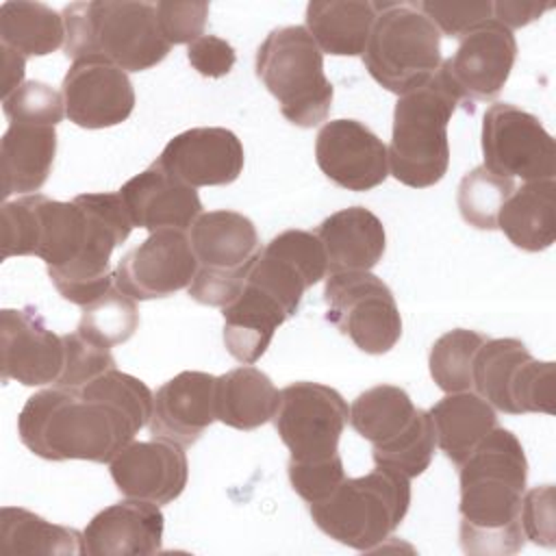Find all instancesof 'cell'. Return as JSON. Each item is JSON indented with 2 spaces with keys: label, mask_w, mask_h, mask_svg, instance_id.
Returning <instances> with one entry per match:
<instances>
[{
  "label": "cell",
  "mask_w": 556,
  "mask_h": 556,
  "mask_svg": "<svg viewBox=\"0 0 556 556\" xmlns=\"http://www.w3.org/2000/svg\"><path fill=\"white\" fill-rule=\"evenodd\" d=\"M152 406L148 384L115 367L83 387L33 393L17 415V437L43 460L111 463L150 424Z\"/></svg>",
  "instance_id": "6da1fadb"
},
{
  "label": "cell",
  "mask_w": 556,
  "mask_h": 556,
  "mask_svg": "<svg viewBox=\"0 0 556 556\" xmlns=\"http://www.w3.org/2000/svg\"><path fill=\"white\" fill-rule=\"evenodd\" d=\"M39 239L35 256L63 300L85 306L115 285L111 254L130 232L132 222L119 193H80L72 202L35 193Z\"/></svg>",
  "instance_id": "7a4b0ae2"
},
{
  "label": "cell",
  "mask_w": 556,
  "mask_h": 556,
  "mask_svg": "<svg viewBox=\"0 0 556 556\" xmlns=\"http://www.w3.org/2000/svg\"><path fill=\"white\" fill-rule=\"evenodd\" d=\"M526 482L528 460L521 441L495 426L458 465V539L465 554L508 556L523 547L519 510Z\"/></svg>",
  "instance_id": "3957f363"
},
{
  "label": "cell",
  "mask_w": 556,
  "mask_h": 556,
  "mask_svg": "<svg viewBox=\"0 0 556 556\" xmlns=\"http://www.w3.org/2000/svg\"><path fill=\"white\" fill-rule=\"evenodd\" d=\"M67 59L102 56L124 72H143L169 54L152 2H72L63 9Z\"/></svg>",
  "instance_id": "277c9868"
},
{
  "label": "cell",
  "mask_w": 556,
  "mask_h": 556,
  "mask_svg": "<svg viewBox=\"0 0 556 556\" xmlns=\"http://www.w3.org/2000/svg\"><path fill=\"white\" fill-rule=\"evenodd\" d=\"M458 100L437 70L421 87L397 98L393 109V130L389 154V174L413 189H428L447 174L450 141L447 122Z\"/></svg>",
  "instance_id": "5b68a950"
},
{
  "label": "cell",
  "mask_w": 556,
  "mask_h": 556,
  "mask_svg": "<svg viewBox=\"0 0 556 556\" xmlns=\"http://www.w3.org/2000/svg\"><path fill=\"white\" fill-rule=\"evenodd\" d=\"M410 506V478L376 467L345 478L324 502L308 504L315 526L341 545L371 552L391 539Z\"/></svg>",
  "instance_id": "8992f818"
},
{
  "label": "cell",
  "mask_w": 556,
  "mask_h": 556,
  "mask_svg": "<svg viewBox=\"0 0 556 556\" xmlns=\"http://www.w3.org/2000/svg\"><path fill=\"white\" fill-rule=\"evenodd\" d=\"M254 67L287 122L300 128L326 122L334 89L324 74V52L304 26L274 28L258 46Z\"/></svg>",
  "instance_id": "52a82bcc"
},
{
  "label": "cell",
  "mask_w": 556,
  "mask_h": 556,
  "mask_svg": "<svg viewBox=\"0 0 556 556\" xmlns=\"http://www.w3.org/2000/svg\"><path fill=\"white\" fill-rule=\"evenodd\" d=\"M376 22L363 52L369 76L404 96L426 85L443 63L441 33L417 2H374Z\"/></svg>",
  "instance_id": "ba28073f"
},
{
  "label": "cell",
  "mask_w": 556,
  "mask_h": 556,
  "mask_svg": "<svg viewBox=\"0 0 556 556\" xmlns=\"http://www.w3.org/2000/svg\"><path fill=\"white\" fill-rule=\"evenodd\" d=\"M198 271L187 287L189 298L204 306H228L243 289L261 252L256 226L237 211L202 213L189 232Z\"/></svg>",
  "instance_id": "9c48e42d"
},
{
  "label": "cell",
  "mask_w": 556,
  "mask_h": 556,
  "mask_svg": "<svg viewBox=\"0 0 556 556\" xmlns=\"http://www.w3.org/2000/svg\"><path fill=\"white\" fill-rule=\"evenodd\" d=\"M326 319L365 354L395 348L402 317L387 282L371 271H332L326 278Z\"/></svg>",
  "instance_id": "30bf717a"
},
{
  "label": "cell",
  "mask_w": 556,
  "mask_h": 556,
  "mask_svg": "<svg viewBox=\"0 0 556 556\" xmlns=\"http://www.w3.org/2000/svg\"><path fill=\"white\" fill-rule=\"evenodd\" d=\"M350 408L343 395L321 382H291L280 389L274 426L289 450V463H321L339 456Z\"/></svg>",
  "instance_id": "8fae6325"
},
{
  "label": "cell",
  "mask_w": 556,
  "mask_h": 556,
  "mask_svg": "<svg viewBox=\"0 0 556 556\" xmlns=\"http://www.w3.org/2000/svg\"><path fill=\"white\" fill-rule=\"evenodd\" d=\"M484 167L502 178L552 180L556 146L541 119L510 102H495L482 117Z\"/></svg>",
  "instance_id": "7c38bea8"
},
{
  "label": "cell",
  "mask_w": 556,
  "mask_h": 556,
  "mask_svg": "<svg viewBox=\"0 0 556 556\" xmlns=\"http://www.w3.org/2000/svg\"><path fill=\"white\" fill-rule=\"evenodd\" d=\"M517 59V39L497 20H486L460 37L454 56L439 67L458 104L473 111V102H491L506 85Z\"/></svg>",
  "instance_id": "4fadbf2b"
},
{
  "label": "cell",
  "mask_w": 556,
  "mask_h": 556,
  "mask_svg": "<svg viewBox=\"0 0 556 556\" xmlns=\"http://www.w3.org/2000/svg\"><path fill=\"white\" fill-rule=\"evenodd\" d=\"M198 258L185 230L161 228L128 250L115 267V287L132 300H154L187 289Z\"/></svg>",
  "instance_id": "5bb4252c"
},
{
  "label": "cell",
  "mask_w": 556,
  "mask_h": 556,
  "mask_svg": "<svg viewBox=\"0 0 556 556\" xmlns=\"http://www.w3.org/2000/svg\"><path fill=\"white\" fill-rule=\"evenodd\" d=\"M63 365V334L52 332L35 306L0 311L2 380H15L24 387L56 384Z\"/></svg>",
  "instance_id": "9a60e30c"
},
{
  "label": "cell",
  "mask_w": 556,
  "mask_h": 556,
  "mask_svg": "<svg viewBox=\"0 0 556 556\" xmlns=\"http://www.w3.org/2000/svg\"><path fill=\"white\" fill-rule=\"evenodd\" d=\"M61 93L70 122L87 130L117 126L135 109L128 72L102 56L76 59L63 78Z\"/></svg>",
  "instance_id": "2e32d148"
},
{
  "label": "cell",
  "mask_w": 556,
  "mask_h": 556,
  "mask_svg": "<svg viewBox=\"0 0 556 556\" xmlns=\"http://www.w3.org/2000/svg\"><path fill=\"white\" fill-rule=\"evenodd\" d=\"M315 161L321 174L348 191H369L389 176L382 139L358 119H330L315 137Z\"/></svg>",
  "instance_id": "e0dca14e"
},
{
  "label": "cell",
  "mask_w": 556,
  "mask_h": 556,
  "mask_svg": "<svg viewBox=\"0 0 556 556\" xmlns=\"http://www.w3.org/2000/svg\"><path fill=\"white\" fill-rule=\"evenodd\" d=\"M328 271L324 245L315 232L285 230L261 248L245 280L271 293L291 317L298 313L302 295Z\"/></svg>",
  "instance_id": "ac0fdd59"
},
{
  "label": "cell",
  "mask_w": 556,
  "mask_h": 556,
  "mask_svg": "<svg viewBox=\"0 0 556 556\" xmlns=\"http://www.w3.org/2000/svg\"><path fill=\"white\" fill-rule=\"evenodd\" d=\"M109 471L124 497L159 506L180 497L189 480L185 447L163 439L130 441L109 463Z\"/></svg>",
  "instance_id": "d6986e66"
},
{
  "label": "cell",
  "mask_w": 556,
  "mask_h": 556,
  "mask_svg": "<svg viewBox=\"0 0 556 556\" xmlns=\"http://www.w3.org/2000/svg\"><path fill=\"white\" fill-rule=\"evenodd\" d=\"M243 143L222 126H200L167 141L156 163L191 187L230 185L243 172Z\"/></svg>",
  "instance_id": "ffe728a7"
},
{
  "label": "cell",
  "mask_w": 556,
  "mask_h": 556,
  "mask_svg": "<svg viewBox=\"0 0 556 556\" xmlns=\"http://www.w3.org/2000/svg\"><path fill=\"white\" fill-rule=\"evenodd\" d=\"M215 384L217 376L206 371H180L163 382L154 393L148 424L152 439L172 441L180 447L193 445L217 421Z\"/></svg>",
  "instance_id": "44dd1931"
},
{
  "label": "cell",
  "mask_w": 556,
  "mask_h": 556,
  "mask_svg": "<svg viewBox=\"0 0 556 556\" xmlns=\"http://www.w3.org/2000/svg\"><path fill=\"white\" fill-rule=\"evenodd\" d=\"M135 228L187 230L202 215L195 187L182 182L156 161L126 180L117 191Z\"/></svg>",
  "instance_id": "7402d4cb"
},
{
  "label": "cell",
  "mask_w": 556,
  "mask_h": 556,
  "mask_svg": "<svg viewBox=\"0 0 556 556\" xmlns=\"http://www.w3.org/2000/svg\"><path fill=\"white\" fill-rule=\"evenodd\" d=\"M165 517L161 506L146 500L111 504L91 517L83 530L87 556H150L161 552Z\"/></svg>",
  "instance_id": "603a6c76"
},
{
  "label": "cell",
  "mask_w": 556,
  "mask_h": 556,
  "mask_svg": "<svg viewBox=\"0 0 556 556\" xmlns=\"http://www.w3.org/2000/svg\"><path fill=\"white\" fill-rule=\"evenodd\" d=\"M328 271H369L387 250V232L378 215L365 206H348L328 215L315 230Z\"/></svg>",
  "instance_id": "cb8c5ba5"
},
{
  "label": "cell",
  "mask_w": 556,
  "mask_h": 556,
  "mask_svg": "<svg viewBox=\"0 0 556 556\" xmlns=\"http://www.w3.org/2000/svg\"><path fill=\"white\" fill-rule=\"evenodd\" d=\"M224 345L232 358L254 365L291 313L265 289L245 280L241 293L222 308Z\"/></svg>",
  "instance_id": "d4e9b609"
},
{
  "label": "cell",
  "mask_w": 556,
  "mask_h": 556,
  "mask_svg": "<svg viewBox=\"0 0 556 556\" xmlns=\"http://www.w3.org/2000/svg\"><path fill=\"white\" fill-rule=\"evenodd\" d=\"M56 156V126L9 124L0 141L2 198L11 193H37Z\"/></svg>",
  "instance_id": "484cf974"
},
{
  "label": "cell",
  "mask_w": 556,
  "mask_h": 556,
  "mask_svg": "<svg viewBox=\"0 0 556 556\" xmlns=\"http://www.w3.org/2000/svg\"><path fill=\"white\" fill-rule=\"evenodd\" d=\"M497 228L523 252H543L556 239V182L532 180L515 189L497 215Z\"/></svg>",
  "instance_id": "4316f807"
},
{
  "label": "cell",
  "mask_w": 556,
  "mask_h": 556,
  "mask_svg": "<svg viewBox=\"0 0 556 556\" xmlns=\"http://www.w3.org/2000/svg\"><path fill=\"white\" fill-rule=\"evenodd\" d=\"M306 30L321 52L358 56L369 41L376 9L363 0H313L306 4Z\"/></svg>",
  "instance_id": "83f0119b"
},
{
  "label": "cell",
  "mask_w": 556,
  "mask_h": 556,
  "mask_svg": "<svg viewBox=\"0 0 556 556\" xmlns=\"http://www.w3.org/2000/svg\"><path fill=\"white\" fill-rule=\"evenodd\" d=\"M280 391L271 378L252 367L243 365L217 376L215 384V413L217 421L237 428L254 430L274 419L278 408Z\"/></svg>",
  "instance_id": "f1b7e54d"
},
{
  "label": "cell",
  "mask_w": 556,
  "mask_h": 556,
  "mask_svg": "<svg viewBox=\"0 0 556 556\" xmlns=\"http://www.w3.org/2000/svg\"><path fill=\"white\" fill-rule=\"evenodd\" d=\"M437 447L458 467L497 426L495 408L473 391L447 393L430 410Z\"/></svg>",
  "instance_id": "f546056e"
},
{
  "label": "cell",
  "mask_w": 556,
  "mask_h": 556,
  "mask_svg": "<svg viewBox=\"0 0 556 556\" xmlns=\"http://www.w3.org/2000/svg\"><path fill=\"white\" fill-rule=\"evenodd\" d=\"M0 552L2 554H43L80 556L83 532L52 523L26 508H0Z\"/></svg>",
  "instance_id": "4dcf8cb0"
},
{
  "label": "cell",
  "mask_w": 556,
  "mask_h": 556,
  "mask_svg": "<svg viewBox=\"0 0 556 556\" xmlns=\"http://www.w3.org/2000/svg\"><path fill=\"white\" fill-rule=\"evenodd\" d=\"M0 41L22 56H46L65 43L63 15L43 2H2Z\"/></svg>",
  "instance_id": "1f68e13d"
},
{
  "label": "cell",
  "mask_w": 556,
  "mask_h": 556,
  "mask_svg": "<svg viewBox=\"0 0 556 556\" xmlns=\"http://www.w3.org/2000/svg\"><path fill=\"white\" fill-rule=\"evenodd\" d=\"M532 358L526 343L513 337L486 339L473 358L471 387L493 408L513 415L510 389L521 365Z\"/></svg>",
  "instance_id": "d6a6232c"
},
{
  "label": "cell",
  "mask_w": 556,
  "mask_h": 556,
  "mask_svg": "<svg viewBox=\"0 0 556 556\" xmlns=\"http://www.w3.org/2000/svg\"><path fill=\"white\" fill-rule=\"evenodd\" d=\"M410 395L395 384H376L363 391L350 406L348 421L356 434L380 445L400 434L415 415Z\"/></svg>",
  "instance_id": "836d02e7"
},
{
  "label": "cell",
  "mask_w": 556,
  "mask_h": 556,
  "mask_svg": "<svg viewBox=\"0 0 556 556\" xmlns=\"http://www.w3.org/2000/svg\"><path fill=\"white\" fill-rule=\"evenodd\" d=\"M437 434L430 413L417 408L410 424L393 439L371 445V458L376 467H387L404 473L406 478L421 476L434 456Z\"/></svg>",
  "instance_id": "e575fe53"
},
{
  "label": "cell",
  "mask_w": 556,
  "mask_h": 556,
  "mask_svg": "<svg viewBox=\"0 0 556 556\" xmlns=\"http://www.w3.org/2000/svg\"><path fill=\"white\" fill-rule=\"evenodd\" d=\"M80 308L83 313L76 330L109 350L126 343L139 328V311L135 300L115 285Z\"/></svg>",
  "instance_id": "d590c367"
},
{
  "label": "cell",
  "mask_w": 556,
  "mask_h": 556,
  "mask_svg": "<svg viewBox=\"0 0 556 556\" xmlns=\"http://www.w3.org/2000/svg\"><path fill=\"white\" fill-rule=\"evenodd\" d=\"M484 341L486 337L476 330L454 328L432 343L428 367L441 391L458 393L471 389L473 358Z\"/></svg>",
  "instance_id": "8d00e7d4"
},
{
  "label": "cell",
  "mask_w": 556,
  "mask_h": 556,
  "mask_svg": "<svg viewBox=\"0 0 556 556\" xmlns=\"http://www.w3.org/2000/svg\"><path fill=\"white\" fill-rule=\"evenodd\" d=\"M515 191L513 178H502L484 165L469 169L458 185L456 204L460 217L478 230H495L497 215L508 195Z\"/></svg>",
  "instance_id": "74e56055"
},
{
  "label": "cell",
  "mask_w": 556,
  "mask_h": 556,
  "mask_svg": "<svg viewBox=\"0 0 556 556\" xmlns=\"http://www.w3.org/2000/svg\"><path fill=\"white\" fill-rule=\"evenodd\" d=\"M2 113L9 124L56 126L65 115L63 93L41 80H26L2 98Z\"/></svg>",
  "instance_id": "f35d334b"
},
{
  "label": "cell",
  "mask_w": 556,
  "mask_h": 556,
  "mask_svg": "<svg viewBox=\"0 0 556 556\" xmlns=\"http://www.w3.org/2000/svg\"><path fill=\"white\" fill-rule=\"evenodd\" d=\"M554 384H556V367L552 361L528 358L510 389L513 415L523 413H545L554 415Z\"/></svg>",
  "instance_id": "ab89813d"
},
{
  "label": "cell",
  "mask_w": 556,
  "mask_h": 556,
  "mask_svg": "<svg viewBox=\"0 0 556 556\" xmlns=\"http://www.w3.org/2000/svg\"><path fill=\"white\" fill-rule=\"evenodd\" d=\"M65 365L56 387H83L93 378L115 369V358L109 348L98 345L78 330L63 334Z\"/></svg>",
  "instance_id": "60d3db41"
},
{
  "label": "cell",
  "mask_w": 556,
  "mask_h": 556,
  "mask_svg": "<svg viewBox=\"0 0 556 556\" xmlns=\"http://www.w3.org/2000/svg\"><path fill=\"white\" fill-rule=\"evenodd\" d=\"M39 239V219L35 193L2 204V258L35 256Z\"/></svg>",
  "instance_id": "b9f144b4"
},
{
  "label": "cell",
  "mask_w": 556,
  "mask_h": 556,
  "mask_svg": "<svg viewBox=\"0 0 556 556\" xmlns=\"http://www.w3.org/2000/svg\"><path fill=\"white\" fill-rule=\"evenodd\" d=\"M291 489L306 502L317 504L330 497L345 480L341 456L321 463H289L287 465Z\"/></svg>",
  "instance_id": "7bdbcfd3"
},
{
  "label": "cell",
  "mask_w": 556,
  "mask_h": 556,
  "mask_svg": "<svg viewBox=\"0 0 556 556\" xmlns=\"http://www.w3.org/2000/svg\"><path fill=\"white\" fill-rule=\"evenodd\" d=\"M417 9L445 37H465L478 24L491 20L493 2H417Z\"/></svg>",
  "instance_id": "ee69618b"
},
{
  "label": "cell",
  "mask_w": 556,
  "mask_h": 556,
  "mask_svg": "<svg viewBox=\"0 0 556 556\" xmlns=\"http://www.w3.org/2000/svg\"><path fill=\"white\" fill-rule=\"evenodd\" d=\"M208 2H156V20L169 46L193 43L204 35Z\"/></svg>",
  "instance_id": "f6af8a7d"
},
{
  "label": "cell",
  "mask_w": 556,
  "mask_h": 556,
  "mask_svg": "<svg viewBox=\"0 0 556 556\" xmlns=\"http://www.w3.org/2000/svg\"><path fill=\"white\" fill-rule=\"evenodd\" d=\"M554 484H541L523 493L521 497V530L523 536L536 545H556V510H554Z\"/></svg>",
  "instance_id": "bcb514c9"
},
{
  "label": "cell",
  "mask_w": 556,
  "mask_h": 556,
  "mask_svg": "<svg viewBox=\"0 0 556 556\" xmlns=\"http://www.w3.org/2000/svg\"><path fill=\"white\" fill-rule=\"evenodd\" d=\"M187 59L200 76L222 78L235 67L237 54L226 39L217 35H202L200 39L189 43Z\"/></svg>",
  "instance_id": "7dc6e473"
},
{
  "label": "cell",
  "mask_w": 556,
  "mask_h": 556,
  "mask_svg": "<svg viewBox=\"0 0 556 556\" xmlns=\"http://www.w3.org/2000/svg\"><path fill=\"white\" fill-rule=\"evenodd\" d=\"M554 2H536V0H500L493 2V20L504 24L508 30L528 26L539 20Z\"/></svg>",
  "instance_id": "c3c4849f"
},
{
  "label": "cell",
  "mask_w": 556,
  "mask_h": 556,
  "mask_svg": "<svg viewBox=\"0 0 556 556\" xmlns=\"http://www.w3.org/2000/svg\"><path fill=\"white\" fill-rule=\"evenodd\" d=\"M0 50H2V98H7L24 83L26 56H22L20 52L7 46H0Z\"/></svg>",
  "instance_id": "681fc988"
}]
</instances>
